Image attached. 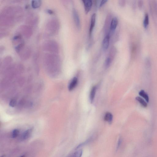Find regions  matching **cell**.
I'll return each mask as SVG.
<instances>
[{
	"mask_svg": "<svg viewBox=\"0 0 157 157\" xmlns=\"http://www.w3.org/2000/svg\"><path fill=\"white\" fill-rule=\"evenodd\" d=\"M83 2L84 5L85 12L88 14L91 10L92 6V2L91 0H83Z\"/></svg>",
	"mask_w": 157,
	"mask_h": 157,
	"instance_id": "ba28073f",
	"label": "cell"
},
{
	"mask_svg": "<svg viewBox=\"0 0 157 157\" xmlns=\"http://www.w3.org/2000/svg\"><path fill=\"white\" fill-rule=\"evenodd\" d=\"M139 94L141 96L145 99L146 101L148 103L149 101V98L148 94L144 90H141L139 91Z\"/></svg>",
	"mask_w": 157,
	"mask_h": 157,
	"instance_id": "2e32d148",
	"label": "cell"
},
{
	"mask_svg": "<svg viewBox=\"0 0 157 157\" xmlns=\"http://www.w3.org/2000/svg\"><path fill=\"white\" fill-rule=\"evenodd\" d=\"M96 15L95 13L94 14L91 16V25L89 29V36L91 37L92 34L93 30L95 26L96 21Z\"/></svg>",
	"mask_w": 157,
	"mask_h": 157,
	"instance_id": "9c48e42d",
	"label": "cell"
},
{
	"mask_svg": "<svg viewBox=\"0 0 157 157\" xmlns=\"http://www.w3.org/2000/svg\"><path fill=\"white\" fill-rule=\"evenodd\" d=\"M149 17L148 14H146L145 17L143 21V25L145 28H147L149 24Z\"/></svg>",
	"mask_w": 157,
	"mask_h": 157,
	"instance_id": "ffe728a7",
	"label": "cell"
},
{
	"mask_svg": "<svg viewBox=\"0 0 157 157\" xmlns=\"http://www.w3.org/2000/svg\"><path fill=\"white\" fill-rule=\"evenodd\" d=\"M136 99L141 105L144 107H147V102L145 101L140 96H137L136 98Z\"/></svg>",
	"mask_w": 157,
	"mask_h": 157,
	"instance_id": "ac0fdd59",
	"label": "cell"
},
{
	"mask_svg": "<svg viewBox=\"0 0 157 157\" xmlns=\"http://www.w3.org/2000/svg\"><path fill=\"white\" fill-rule=\"evenodd\" d=\"M110 39V36L109 34H107L105 36L103 41L102 47L104 51H106L108 49L109 45Z\"/></svg>",
	"mask_w": 157,
	"mask_h": 157,
	"instance_id": "52a82bcc",
	"label": "cell"
},
{
	"mask_svg": "<svg viewBox=\"0 0 157 157\" xmlns=\"http://www.w3.org/2000/svg\"><path fill=\"white\" fill-rule=\"evenodd\" d=\"M118 19L116 17H114L110 23V29L112 31H113L116 29L118 25Z\"/></svg>",
	"mask_w": 157,
	"mask_h": 157,
	"instance_id": "8fae6325",
	"label": "cell"
},
{
	"mask_svg": "<svg viewBox=\"0 0 157 157\" xmlns=\"http://www.w3.org/2000/svg\"><path fill=\"white\" fill-rule=\"evenodd\" d=\"M83 153V150L82 149H79L75 152L72 154V157H81Z\"/></svg>",
	"mask_w": 157,
	"mask_h": 157,
	"instance_id": "d6986e66",
	"label": "cell"
},
{
	"mask_svg": "<svg viewBox=\"0 0 157 157\" xmlns=\"http://www.w3.org/2000/svg\"><path fill=\"white\" fill-rule=\"evenodd\" d=\"M19 34L26 38H29L33 34V30L32 28L29 26L26 25L21 26L19 29Z\"/></svg>",
	"mask_w": 157,
	"mask_h": 157,
	"instance_id": "5b68a950",
	"label": "cell"
},
{
	"mask_svg": "<svg viewBox=\"0 0 157 157\" xmlns=\"http://www.w3.org/2000/svg\"><path fill=\"white\" fill-rule=\"evenodd\" d=\"M43 49L44 51L49 53L56 54L59 52V46L57 42L53 40L46 41L43 45Z\"/></svg>",
	"mask_w": 157,
	"mask_h": 157,
	"instance_id": "277c9868",
	"label": "cell"
},
{
	"mask_svg": "<svg viewBox=\"0 0 157 157\" xmlns=\"http://www.w3.org/2000/svg\"><path fill=\"white\" fill-rule=\"evenodd\" d=\"M112 60L111 58L110 57H107L105 62V66L106 68H108L110 66Z\"/></svg>",
	"mask_w": 157,
	"mask_h": 157,
	"instance_id": "44dd1931",
	"label": "cell"
},
{
	"mask_svg": "<svg viewBox=\"0 0 157 157\" xmlns=\"http://www.w3.org/2000/svg\"><path fill=\"white\" fill-rule=\"evenodd\" d=\"M104 119L105 121H107L109 123H111L113 120L112 115L110 113H106L104 116Z\"/></svg>",
	"mask_w": 157,
	"mask_h": 157,
	"instance_id": "9a60e30c",
	"label": "cell"
},
{
	"mask_svg": "<svg viewBox=\"0 0 157 157\" xmlns=\"http://www.w3.org/2000/svg\"><path fill=\"white\" fill-rule=\"evenodd\" d=\"M18 21L19 16L14 7L7 6L3 9L0 16L1 26L5 27H10L14 24L15 22Z\"/></svg>",
	"mask_w": 157,
	"mask_h": 157,
	"instance_id": "6da1fadb",
	"label": "cell"
},
{
	"mask_svg": "<svg viewBox=\"0 0 157 157\" xmlns=\"http://www.w3.org/2000/svg\"><path fill=\"white\" fill-rule=\"evenodd\" d=\"M32 129H29L26 130V131L24 132L23 135H22L21 138L24 140H26L28 139V138L30 137L31 134L32 132Z\"/></svg>",
	"mask_w": 157,
	"mask_h": 157,
	"instance_id": "4fadbf2b",
	"label": "cell"
},
{
	"mask_svg": "<svg viewBox=\"0 0 157 157\" xmlns=\"http://www.w3.org/2000/svg\"><path fill=\"white\" fill-rule=\"evenodd\" d=\"M78 82V78L76 77H74L69 85L68 87L69 90L71 91L74 89L77 86Z\"/></svg>",
	"mask_w": 157,
	"mask_h": 157,
	"instance_id": "30bf717a",
	"label": "cell"
},
{
	"mask_svg": "<svg viewBox=\"0 0 157 157\" xmlns=\"http://www.w3.org/2000/svg\"><path fill=\"white\" fill-rule=\"evenodd\" d=\"M59 24L57 19L52 18L47 21L46 26V33L49 36L55 34L58 31Z\"/></svg>",
	"mask_w": 157,
	"mask_h": 157,
	"instance_id": "7a4b0ae2",
	"label": "cell"
},
{
	"mask_svg": "<svg viewBox=\"0 0 157 157\" xmlns=\"http://www.w3.org/2000/svg\"><path fill=\"white\" fill-rule=\"evenodd\" d=\"M19 130L15 129L13 131L12 134V137L13 138H15L18 136L19 134Z\"/></svg>",
	"mask_w": 157,
	"mask_h": 157,
	"instance_id": "7402d4cb",
	"label": "cell"
},
{
	"mask_svg": "<svg viewBox=\"0 0 157 157\" xmlns=\"http://www.w3.org/2000/svg\"><path fill=\"white\" fill-rule=\"evenodd\" d=\"M73 18L75 24H76L77 27L78 29H79L80 27V19H79L78 13L77 12V11L75 9H73Z\"/></svg>",
	"mask_w": 157,
	"mask_h": 157,
	"instance_id": "8992f818",
	"label": "cell"
},
{
	"mask_svg": "<svg viewBox=\"0 0 157 157\" xmlns=\"http://www.w3.org/2000/svg\"><path fill=\"white\" fill-rule=\"evenodd\" d=\"M25 157V156L24 155H23L22 156H21V157Z\"/></svg>",
	"mask_w": 157,
	"mask_h": 157,
	"instance_id": "484cf974",
	"label": "cell"
},
{
	"mask_svg": "<svg viewBox=\"0 0 157 157\" xmlns=\"http://www.w3.org/2000/svg\"><path fill=\"white\" fill-rule=\"evenodd\" d=\"M122 142V139L121 137H119V140L118 141V143H117V146L116 147V150L117 151L120 148L121 146V143Z\"/></svg>",
	"mask_w": 157,
	"mask_h": 157,
	"instance_id": "cb8c5ba5",
	"label": "cell"
},
{
	"mask_svg": "<svg viewBox=\"0 0 157 157\" xmlns=\"http://www.w3.org/2000/svg\"><path fill=\"white\" fill-rule=\"evenodd\" d=\"M107 0H104L101 1L100 3L99 4V6L100 7H101L103 5H104V4H106V2H107Z\"/></svg>",
	"mask_w": 157,
	"mask_h": 157,
	"instance_id": "d4e9b609",
	"label": "cell"
},
{
	"mask_svg": "<svg viewBox=\"0 0 157 157\" xmlns=\"http://www.w3.org/2000/svg\"><path fill=\"white\" fill-rule=\"evenodd\" d=\"M94 136H90L89 138H88L84 142L82 143H81L79 144L77 147H76V149H78L81 148L82 147H83L84 146H85V145L88 144L89 143H91L92 141L94 139Z\"/></svg>",
	"mask_w": 157,
	"mask_h": 157,
	"instance_id": "7c38bea8",
	"label": "cell"
},
{
	"mask_svg": "<svg viewBox=\"0 0 157 157\" xmlns=\"http://www.w3.org/2000/svg\"><path fill=\"white\" fill-rule=\"evenodd\" d=\"M96 87L95 86L93 87V88L91 89L90 96V101L91 103L93 102L94 99L96 92Z\"/></svg>",
	"mask_w": 157,
	"mask_h": 157,
	"instance_id": "5bb4252c",
	"label": "cell"
},
{
	"mask_svg": "<svg viewBox=\"0 0 157 157\" xmlns=\"http://www.w3.org/2000/svg\"><path fill=\"white\" fill-rule=\"evenodd\" d=\"M15 50L22 59H27L30 57L31 50L29 47L26 46L24 42L15 47Z\"/></svg>",
	"mask_w": 157,
	"mask_h": 157,
	"instance_id": "3957f363",
	"label": "cell"
},
{
	"mask_svg": "<svg viewBox=\"0 0 157 157\" xmlns=\"http://www.w3.org/2000/svg\"><path fill=\"white\" fill-rule=\"evenodd\" d=\"M41 1L39 0H33L31 2V6L33 8L36 9L39 8L41 5Z\"/></svg>",
	"mask_w": 157,
	"mask_h": 157,
	"instance_id": "e0dca14e",
	"label": "cell"
},
{
	"mask_svg": "<svg viewBox=\"0 0 157 157\" xmlns=\"http://www.w3.org/2000/svg\"><path fill=\"white\" fill-rule=\"evenodd\" d=\"M16 104V101L15 99H11L9 103L10 106L11 107H15Z\"/></svg>",
	"mask_w": 157,
	"mask_h": 157,
	"instance_id": "603a6c76",
	"label": "cell"
}]
</instances>
